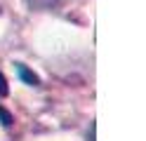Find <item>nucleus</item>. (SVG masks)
Segmentation results:
<instances>
[{"label": "nucleus", "instance_id": "1", "mask_svg": "<svg viewBox=\"0 0 146 141\" xmlns=\"http://www.w3.org/2000/svg\"><path fill=\"white\" fill-rule=\"evenodd\" d=\"M33 9H57L59 5H64L66 0H26Z\"/></svg>", "mask_w": 146, "mask_h": 141}, {"label": "nucleus", "instance_id": "2", "mask_svg": "<svg viewBox=\"0 0 146 141\" xmlns=\"http://www.w3.org/2000/svg\"><path fill=\"white\" fill-rule=\"evenodd\" d=\"M17 73L21 75V80H26V82H29V85H33V87H35V85L40 82V80H38V75H33V73H31L29 68H26L24 64H17Z\"/></svg>", "mask_w": 146, "mask_h": 141}, {"label": "nucleus", "instance_id": "3", "mask_svg": "<svg viewBox=\"0 0 146 141\" xmlns=\"http://www.w3.org/2000/svg\"><path fill=\"white\" fill-rule=\"evenodd\" d=\"M87 141H94V122L90 125V132H87Z\"/></svg>", "mask_w": 146, "mask_h": 141}]
</instances>
